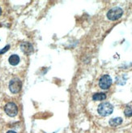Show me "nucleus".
<instances>
[{
    "instance_id": "obj_1",
    "label": "nucleus",
    "mask_w": 132,
    "mask_h": 133,
    "mask_svg": "<svg viewBox=\"0 0 132 133\" xmlns=\"http://www.w3.org/2000/svg\"><path fill=\"white\" fill-rule=\"evenodd\" d=\"M97 111L101 116H108L114 111V106L109 102H103L99 105Z\"/></svg>"
},
{
    "instance_id": "obj_2",
    "label": "nucleus",
    "mask_w": 132,
    "mask_h": 133,
    "mask_svg": "<svg viewBox=\"0 0 132 133\" xmlns=\"http://www.w3.org/2000/svg\"><path fill=\"white\" fill-rule=\"evenodd\" d=\"M123 14V11L121 8H118V6H115V8H111L108 13H107V17L110 21H117Z\"/></svg>"
},
{
    "instance_id": "obj_3",
    "label": "nucleus",
    "mask_w": 132,
    "mask_h": 133,
    "mask_svg": "<svg viewBox=\"0 0 132 133\" xmlns=\"http://www.w3.org/2000/svg\"><path fill=\"white\" fill-rule=\"evenodd\" d=\"M6 114L10 117H15L18 114V107L14 102H8L4 107Z\"/></svg>"
},
{
    "instance_id": "obj_4",
    "label": "nucleus",
    "mask_w": 132,
    "mask_h": 133,
    "mask_svg": "<svg viewBox=\"0 0 132 133\" xmlns=\"http://www.w3.org/2000/svg\"><path fill=\"white\" fill-rule=\"evenodd\" d=\"M22 88V83L19 79L16 78L11 81L9 84V89L12 94H17L21 90Z\"/></svg>"
},
{
    "instance_id": "obj_5",
    "label": "nucleus",
    "mask_w": 132,
    "mask_h": 133,
    "mask_svg": "<svg viewBox=\"0 0 132 133\" xmlns=\"http://www.w3.org/2000/svg\"><path fill=\"white\" fill-rule=\"evenodd\" d=\"M112 84V79L109 75H104L99 81V86L102 89H108Z\"/></svg>"
},
{
    "instance_id": "obj_6",
    "label": "nucleus",
    "mask_w": 132,
    "mask_h": 133,
    "mask_svg": "<svg viewBox=\"0 0 132 133\" xmlns=\"http://www.w3.org/2000/svg\"><path fill=\"white\" fill-rule=\"evenodd\" d=\"M20 48H21L22 51L26 55H30L31 53L33 51V47H32V45L29 42L22 43L20 45Z\"/></svg>"
},
{
    "instance_id": "obj_7",
    "label": "nucleus",
    "mask_w": 132,
    "mask_h": 133,
    "mask_svg": "<svg viewBox=\"0 0 132 133\" xmlns=\"http://www.w3.org/2000/svg\"><path fill=\"white\" fill-rule=\"evenodd\" d=\"M8 61H9V63L11 65L16 66L19 63V61H20V59H19V57L17 55H12L9 57Z\"/></svg>"
},
{
    "instance_id": "obj_8",
    "label": "nucleus",
    "mask_w": 132,
    "mask_h": 133,
    "mask_svg": "<svg viewBox=\"0 0 132 133\" xmlns=\"http://www.w3.org/2000/svg\"><path fill=\"white\" fill-rule=\"evenodd\" d=\"M122 118L120 117L112 118L109 120V125L112 126V127H117V126L122 124Z\"/></svg>"
},
{
    "instance_id": "obj_9",
    "label": "nucleus",
    "mask_w": 132,
    "mask_h": 133,
    "mask_svg": "<svg viewBox=\"0 0 132 133\" xmlns=\"http://www.w3.org/2000/svg\"><path fill=\"white\" fill-rule=\"evenodd\" d=\"M105 98H106V94L104 92H96L92 96V99L94 101H103Z\"/></svg>"
},
{
    "instance_id": "obj_10",
    "label": "nucleus",
    "mask_w": 132,
    "mask_h": 133,
    "mask_svg": "<svg viewBox=\"0 0 132 133\" xmlns=\"http://www.w3.org/2000/svg\"><path fill=\"white\" fill-rule=\"evenodd\" d=\"M124 114L127 117H131L132 116V108L130 107H127L124 110Z\"/></svg>"
},
{
    "instance_id": "obj_11",
    "label": "nucleus",
    "mask_w": 132,
    "mask_h": 133,
    "mask_svg": "<svg viewBox=\"0 0 132 133\" xmlns=\"http://www.w3.org/2000/svg\"><path fill=\"white\" fill-rule=\"evenodd\" d=\"M9 48H10V45H6V46H5V47L3 49V50H0V55L1 54H3V53H5V52H6L8 50H9Z\"/></svg>"
},
{
    "instance_id": "obj_12",
    "label": "nucleus",
    "mask_w": 132,
    "mask_h": 133,
    "mask_svg": "<svg viewBox=\"0 0 132 133\" xmlns=\"http://www.w3.org/2000/svg\"><path fill=\"white\" fill-rule=\"evenodd\" d=\"M6 133H16V131H8Z\"/></svg>"
},
{
    "instance_id": "obj_13",
    "label": "nucleus",
    "mask_w": 132,
    "mask_h": 133,
    "mask_svg": "<svg viewBox=\"0 0 132 133\" xmlns=\"http://www.w3.org/2000/svg\"><path fill=\"white\" fill-rule=\"evenodd\" d=\"M2 14V9H1V8H0V15Z\"/></svg>"
}]
</instances>
